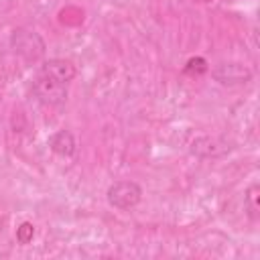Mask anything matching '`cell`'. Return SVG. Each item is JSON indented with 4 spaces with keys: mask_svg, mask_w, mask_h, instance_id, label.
<instances>
[{
    "mask_svg": "<svg viewBox=\"0 0 260 260\" xmlns=\"http://www.w3.org/2000/svg\"><path fill=\"white\" fill-rule=\"evenodd\" d=\"M10 49L26 63H37L45 57L47 45L43 37L30 28H14L10 32Z\"/></svg>",
    "mask_w": 260,
    "mask_h": 260,
    "instance_id": "6da1fadb",
    "label": "cell"
},
{
    "mask_svg": "<svg viewBox=\"0 0 260 260\" xmlns=\"http://www.w3.org/2000/svg\"><path fill=\"white\" fill-rule=\"evenodd\" d=\"M106 199L116 209H132L142 199V187L134 181H116L108 187Z\"/></svg>",
    "mask_w": 260,
    "mask_h": 260,
    "instance_id": "7a4b0ae2",
    "label": "cell"
},
{
    "mask_svg": "<svg viewBox=\"0 0 260 260\" xmlns=\"http://www.w3.org/2000/svg\"><path fill=\"white\" fill-rule=\"evenodd\" d=\"M32 91L37 95V100L45 106H61L67 102V83L55 81L43 73H39V77L32 81Z\"/></svg>",
    "mask_w": 260,
    "mask_h": 260,
    "instance_id": "3957f363",
    "label": "cell"
},
{
    "mask_svg": "<svg viewBox=\"0 0 260 260\" xmlns=\"http://www.w3.org/2000/svg\"><path fill=\"white\" fill-rule=\"evenodd\" d=\"M211 77L221 85H242L252 79V69L244 63H219L211 69Z\"/></svg>",
    "mask_w": 260,
    "mask_h": 260,
    "instance_id": "277c9868",
    "label": "cell"
},
{
    "mask_svg": "<svg viewBox=\"0 0 260 260\" xmlns=\"http://www.w3.org/2000/svg\"><path fill=\"white\" fill-rule=\"evenodd\" d=\"M41 73L55 79V81H61V83H69L75 79L77 75V69L75 65L69 61V59H63V57H53V59H47L43 61L41 65Z\"/></svg>",
    "mask_w": 260,
    "mask_h": 260,
    "instance_id": "5b68a950",
    "label": "cell"
},
{
    "mask_svg": "<svg viewBox=\"0 0 260 260\" xmlns=\"http://www.w3.org/2000/svg\"><path fill=\"white\" fill-rule=\"evenodd\" d=\"M232 146L221 140V138H211V136H199L191 142V152L195 156L201 158H215V156H223L225 152H230Z\"/></svg>",
    "mask_w": 260,
    "mask_h": 260,
    "instance_id": "8992f818",
    "label": "cell"
},
{
    "mask_svg": "<svg viewBox=\"0 0 260 260\" xmlns=\"http://www.w3.org/2000/svg\"><path fill=\"white\" fill-rule=\"evenodd\" d=\"M49 146L55 154L63 156V158H69L75 154L77 150V142H75V136L69 132V130H59L55 132L51 138H49Z\"/></svg>",
    "mask_w": 260,
    "mask_h": 260,
    "instance_id": "52a82bcc",
    "label": "cell"
},
{
    "mask_svg": "<svg viewBox=\"0 0 260 260\" xmlns=\"http://www.w3.org/2000/svg\"><path fill=\"white\" fill-rule=\"evenodd\" d=\"M244 209L252 221L260 219V185L254 183L244 193Z\"/></svg>",
    "mask_w": 260,
    "mask_h": 260,
    "instance_id": "ba28073f",
    "label": "cell"
},
{
    "mask_svg": "<svg viewBox=\"0 0 260 260\" xmlns=\"http://www.w3.org/2000/svg\"><path fill=\"white\" fill-rule=\"evenodd\" d=\"M207 71H209V63L203 57H191L185 63V67H183V73L185 75H191V77H199V75H203Z\"/></svg>",
    "mask_w": 260,
    "mask_h": 260,
    "instance_id": "9c48e42d",
    "label": "cell"
},
{
    "mask_svg": "<svg viewBox=\"0 0 260 260\" xmlns=\"http://www.w3.org/2000/svg\"><path fill=\"white\" fill-rule=\"evenodd\" d=\"M35 238V225L30 221H22L18 228H16V240L20 244H28L30 240Z\"/></svg>",
    "mask_w": 260,
    "mask_h": 260,
    "instance_id": "30bf717a",
    "label": "cell"
},
{
    "mask_svg": "<svg viewBox=\"0 0 260 260\" xmlns=\"http://www.w3.org/2000/svg\"><path fill=\"white\" fill-rule=\"evenodd\" d=\"M193 2H201V4H209V2H213V0H193Z\"/></svg>",
    "mask_w": 260,
    "mask_h": 260,
    "instance_id": "8fae6325",
    "label": "cell"
}]
</instances>
